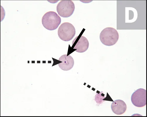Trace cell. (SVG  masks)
Instances as JSON below:
<instances>
[{
	"label": "cell",
	"instance_id": "cell-1",
	"mask_svg": "<svg viewBox=\"0 0 147 117\" xmlns=\"http://www.w3.org/2000/svg\"><path fill=\"white\" fill-rule=\"evenodd\" d=\"M61 20L57 13L49 11L45 14L42 17V24L47 29L53 31L57 29L60 24Z\"/></svg>",
	"mask_w": 147,
	"mask_h": 117
},
{
	"label": "cell",
	"instance_id": "cell-3",
	"mask_svg": "<svg viewBox=\"0 0 147 117\" xmlns=\"http://www.w3.org/2000/svg\"><path fill=\"white\" fill-rule=\"evenodd\" d=\"M76 33V29L74 26L69 22L63 23L58 30L59 37L65 41H69L72 40L74 37Z\"/></svg>",
	"mask_w": 147,
	"mask_h": 117
},
{
	"label": "cell",
	"instance_id": "cell-4",
	"mask_svg": "<svg viewBox=\"0 0 147 117\" xmlns=\"http://www.w3.org/2000/svg\"><path fill=\"white\" fill-rule=\"evenodd\" d=\"M75 6L70 0H63L58 4L56 10L58 14L63 18H68L71 16L74 12Z\"/></svg>",
	"mask_w": 147,
	"mask_h": 117
},
{
	"label": "cell",
	"instance_id": "cell-5",
	"mask_svg": "<svg viewBox=\"0 0 147 117\" xmlns=\"http://www.w3.org/2000/svg\"><path fill=\"white\" fill-rule=\"evenodd\" d=\"M133 104L136 107H143L146 105V90L140 88L135 91L131 98Z\"/></svg>",
	"mask_w": 147,
	"mask_h": 117
},
{
	"label": "cell",
	"instance_id": "cell-8",
	"mask_svg": "<svg viewBox=\"0 0 147 117\" xmlns=\"http://www.w3.org/2000/svg\"><path fill=\"white\" fill-rule=\"evenodd\" d=\"M111 108L113 112L115 114L120 115L125 112L127 109V105L124 101L117 100L112 103Z\"/></svg>",
	"mask_w": 147,
	"mask_h": 117
},
{
	"label": "cell",
	"instance_id": "cell-7",
	"mask_svg": "<svg viewBox=\"0 0 147 117\" xmlns=\"http://www.w3.org/2000/svg\"><path fill=\"white\" fill-rule=\"evenodd\" d=\"M59 60L62 62L59 64L60 68L64 71H68L71 70L74 65V60L72 57L67 54L62 55Z\"/></svg>",
	"mask_w": 147,
	"mask_h": 117
},
{
	"label": "cell",
	"instance_id": "cell-6",
	"mask_svg": "<svg viewBox=\"0 0 147 117\" xmlns=\"http://www.w3.org/2000/svg\"><path fill=\"white\" fill-rule=\"evenodd\" d=\"M72 45V46L74 45V49H76V52L82 53L88 50L89 43L86 37L82 36L81 37H77L73 40Z\"/></svg>",
	"mask_w": 147,
	"mask_h": 117
},
{
	"label": "cell",
	"instance_id": "cell-2",
	"mask_svg": "<svg viewBox=\"0 0 147 117\" xmlns=\"http://www.w3.org/2000/svg\"><path fill=\"white\" fill-rule=\"evenodd\" d=\"M119 34L116 29L112 27H107L101 32L100 40L103 44L111 46L115 45L119 39Z\"/></svg>",
	"mask_w": 147,
	"mask_h": 117
}]
</instances>
